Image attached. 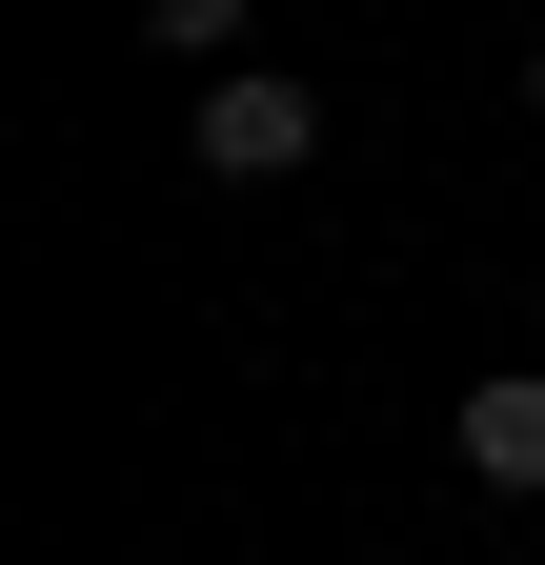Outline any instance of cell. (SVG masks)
Instances as JSON below:
<instances>
[{"instance_id":"obj_1","label":"cell","mask_w":545,"mask_h":565,"mask_svg":"<svg viewBox=\"0 0 545 565\" xmlns=\"http://www.w3.org/2000/svg\"><path fill=\"white\" fill-rule=\"evenodd\" d=\"M182 141H202V182H303V162H323V82H284V61H223V82L182 102Z\"/></svg>"},{"instance_id":"obj_2","label":"cell","mask_w":545,"mask_h":565,"mask_svg":"<svg viewBox=\"0 0 545 565\" xmlns=\"http://www.w3.org/2000/svg\"><path fill=\"white\" fill-rule=\"evenodd\" d=\"M445 445H464V484H485V505H545V364H485Z\"/></svg>"},{"instance_id":"obj_3","label":"cell","mask_w":545,"mask_h":565,"mask_svg":"<svg viewBox=\"0 0 545 565\" xmlns=\"http://www.w3.org/2000/svg\"><path fill=\"white\" fill-rule=\"evenodd\" d=\"M142 41L162 61H243V0H142Z\"/></svg>"},{"instance_id":"obj_4","label":"cell","mask_w":545,"mask_h":565,"mask_svg":"<svg viewBox=\"0 0 545 565\" xmlns=\"http://www.w3.org/2000/svg\"><path fill=\"white\" fill-rule=\"evenodd\" d=\"M525 102H545V41H525Z\"/></svg>"}]
</instances>
